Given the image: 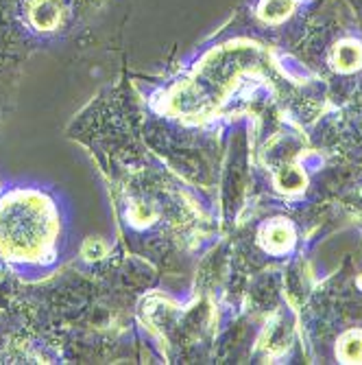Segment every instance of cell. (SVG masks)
<instances>
[{
  "label": "cell",
  "instance_id": "1",
  "mask_svg": "<svg viewBox=\"0 0 362 365\" xmlns=\"http://www.w3.org/2000/svg\"><path fill=\"white\" fill-rule=\"evenodd\" d=\"M63 223L42 188H14L0 199V258L16 267H44L59 254Z\"/></svg>",
  "mask_w": 362,
  "mask_h": 365
},
{
  "label": "cell",
  "instance_id": "2",
  "mask_svg": "<svg viewBox=\"0 0 362 365\" xmlns=\"http://www.w3.org/2000/svg\"><path fill=\"white\" fill-rule=\"evenodd\" d=\"M28 20L38 31H55L63 20V9L57 0H33L28 7Z\"/></svg>",
  "mask_w": 362,
  "mask_h": 365
},
{
  "label": "cell",
  "instance_id": "3",
  "mask_svg": "<svg viewBox=\"0 0 362 365\" xmlns=\"http://www.w3.org/2000/svg\"><path fill=\"white\" fill-rule=\"evenodd\" d=\"M294 241V235L288 223L284 221H275L271 225L265 227V235H262V243H265V247L269 252H275V254H282L286 252Z\"/></svg>",
  "mask_w": 362,
  "mask_h": 365
},
{
  "label": "cell",
  "instance_id": "4",
  "mask_svg": "<svg viewBox=\"0 0 362 365\" xmlns=\"http://www.w3.org/2000/svg\"><path fill=\"white\" fill-rule=\"evenodd\" d=\"M332 63L341 73H351V71L360 68L362 66V46L356 42H341L334 48Z\"/></svg>",
  "mask_w": 362,
  "mask_h": 365
},
{
  "label": "cell",
  "instance_id": "5",
  "mask_svg": "<svg viewBox=\"0 0 362 365\" xmlns=\"http://www.w3.org/2000/svg\"><path fill=\"white\" fill-rule=\"evenodd\" d=\"M343 363H362V330H351L339 344Z\"/></svg>",
  "mask_w": 362,
  "mask_h": 365
},
{
  "label": "cell",
  "instance_id": "6",
  "mask_svg": "<svg viewBox=\"0 0 362 365\" xmlns=\"http://www.w3.org/2000/svg\"><path fill=\"white\" fill-rule=\"evenodd\" d=\"M292 11V0H262L260 16L267 22H280Z\"/></svg>",
  "mask_w": 362,
  "mask_h": 365
}]
</instances>
